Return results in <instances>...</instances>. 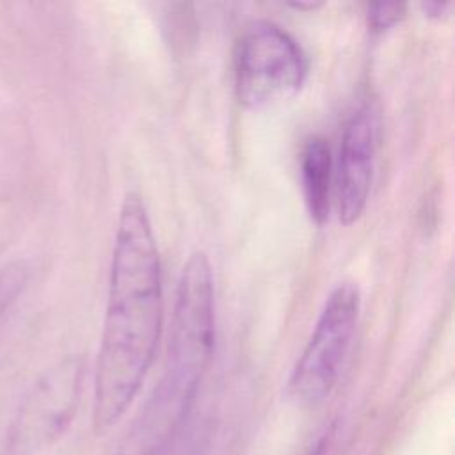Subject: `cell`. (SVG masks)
Wrapping results in <instances>:
<instances>
[{"mask_svg":"<svg viewBox=\"0 0 455 455\" xmlns=\"http://www.w3.org/2000/svg\"><path fill=\"white\" fill-rule=\"evenodd\" d=\"M215 336L212 267L203 251L185 261L174 297L167 361L160 382L121 443V455H155L181 425L210 363Z\"/></svg>","mask_w":455,"mask_h":455,"instance_id":"7a4b0ae2","label":"cell"},{"mask_svg":"<svg viewBox=\"0 0 455 455\" xmlns=\"http://www.w3.org/2000/svg\"><path fill=\"white\" fill-rule=\"evenodd\" d=\"M306 78V53L283 27L256 21L245 30L235 57V89L243 107L258 110L290 100Z\"/></svg>","mask_w":455,"mask_h":455,"instance_id":"277c9868","label":"cell"},{"mask_svg":"<svg viewBox=\"0 0 455 455\" xmlns=\"http://www.w3.org/2000/svg\"><path fill=\"white\" fill-rule=\"evenodd\" d=\"M28 277V268L23 263H9L0 268V316L9 309L23 290Z\"/></svg>","mask_w":455,"mask_h":455,"instance_id":"ba28073f","label":"cell"},{"mask_svg":"<svg viewBox=\"0 0 455 455\" xmlns=\"http://www.w3.org/2000/svg\"><path fill=\"white\" fill-rule=\"evenodd\" d=\"M84 363L69 355L48 368L23 396L5 435V455H36L73 421L80 402Z\"/></svg>","mask_w":455,"mask_h":455,"instance_id":"5b68a950","label":"cell"},{"mask_svg":"<svg viewBox=\"0 0 455 455\" xmlns=\"http://www.w3.org/2000/svg\"><path fill=\"white\" fill-rule=\"evenodd\" d=\"M164 315L162 267L142 197L121 203L100 339L92 423L108 430L124 414L155 359Z\"/></svg>","mask_w":455,"mask_h":455,"instance_id":"6da1fadb","label":"cell"},{"mask_svg":"<svg viewBox=\"0 0 455 455\" xmlns=\"http://www.w3.org/2000/svg\"><path fill=\"white\" fill-rule=\"evenodd\" d=\"M377 156V116L357 107L345 123L338 162V213L345 226L357 222L368 204Z\"/></svg>","mask_w":455,"mask_h":455,"instance_id":"8992f818","label":"cell"},{"mask_svg":"<svg viewBox=\"0 0 455 455\" xmlns=\"http://www.w3.org/2000/svg\"><path fill=\"white\" fill-rule=\"evenodd\" d=\"M359 311L361 293L354 283H339L329 293L288 380V395L297 403L316 405L336 387L355 336Z\"/></svg>","mask_w":455,"mask_h":455,"instance_id":"3957f363","label":"cell"},{"mask_svg":"<svg viewBox=\"0 0 455 455\" xmlns=\"http://www.w3.org/2000/svg\"><path fill=\"white\" fill-rule=\"evenodd\" d=\"M300 180L307 213L316 226H323L329 219L332 183V158L323 137L306 142L300 156Z\"/></svg>","mask_w":455,"mask_h":455,"instance_id":"52a82bcc","label":"cell"},{"mask_svg":"<svg viewBox=\"0 0 455 455\" xmlns=\"http://www.w3.org/2000/svg\"><path fill=\"white\" fill-rule=\"evenodd\" d=\"M407 5L402 2H391V4H368L366 5V18L373 30H386L396 25L405 16Z\"/></svg>","mask_w":455,"mask_h":455,"instance_id":"9c48e42d","label":"cell"},{"mask_svg":"<svg viewBox=\"0 0 455 455\" xmlns=\"http://www.w3.org/2000/svg\"><path fill=\"white\" fill-rule=\"evenodd\" d=\"M421 9L428 18H441L448 12L450 4H446V2H423Z\"/></svg>","mask_w":455,"mask_h":455,"instance_id":"30bf717a","label":"cell"}]
</instances>
